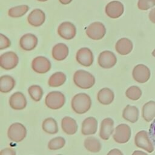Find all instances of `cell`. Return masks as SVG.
Segmentation results:
<instances>
[{"label": "cell", "mask_w": 155, "mask_h": 155, "mask_svg": "<svg viewBox=\"0 0 155 155\" xmlns=\"http://www.w3.org/2000/svg\"><path fill=\"white\" fill-rule=\"evenodd\" d=\"M73 110L77 114H82L87 112L91 107V99L90 96L84 93L74 95L71 101Z\"/></svg>", "instance_id": "obj_1"}, {"label": "cell", "mask_w": 155, "mask_h": 155, "mask_svg": "<svg viewBox=\"0 0 155 155\" xmlns=\"http://www.w3.org/2000/svg\"><path fill=\"white\" fill-rule=\"evenodd\" d=\"M73 82L79 88L89 89L95 84V78L90 73L83 70H77L73 75Z\"/></svg>", "instance_id": "obj_2"}, {"label": "cell", "mask_w": 155, "mask_h": 155, "mask_svg": "<svg viewBox=\"0 0 155 155\" xmlns=\"http://www.w3.org/2000/svg\"><path fill=\"white\" fill-rule=\"evenodd\" d=\"M65 102L64 94L58 91L48 93L45 99L46 106L52 110H58L62 108Z\"/></svg>", "instance_id": "obj_3"}, {"label": "cell", "mask_w": 155, "mask_h": 155, "mask_svg": "<svg viewBox=\"0 0 155 155\" xmlns=\"http://www.w3.org/2000/svg\"><path fill=\"white\" fill-rule=\"evenodd\" d=\"M27 135V130L21 123L16 122L12 124L8 129V137L12 141L19 142L24 139Z\"/></svg>", "instance_id": "obj_4"}, {"label": "cell", "mask_w": 155, "mask_h": 155, "mask_svg": "<svg viewBox=\"0 0 155 155\" xmlns=\"http://www.w3.org/2000/svg\"><path fill=\"white\" fill-rule=\"evenodd\" d=\"M134 143L138 148L143 149L148 153H152L154 151L153 143L148 133L145 130L140 131L136 133L134 137Z\"/></svg>", "instance_id": "obj_5"}, {"label": "cell", "mask_w": 155, "mask_h": 155, "mask_svg": "<svg viewBox=\"0 0 155 155\" xmlns=\"http://www.w3.org/2000/svg\"><path fill=\"white\" fill-rule=\"evenodd\" d=\"M86 34L88 38L93 40H99L104 38L106 33V28L101 22H94L90 24L86 29Z\"/></svg>", "instance_id": "obj_6"}, {"label": "cell", "mask_w": 155, "mask_h": 155, "mask_svg": "<svg viewBox=\"0 0 155 155\" xmlns=\"http://www.w3.org/2000/svg\"><path fill=\"white\" fill-rule=\"evenodd\" d=\"M19 62L18 55L13 51H7L0 56V66L5 70L15 68Z\"/></svg>", "instance_id": "obj_7"}, {"label": "cell", "mask_w": 155, "mask_h": 155, "mask_svg": "<svg viewBox=\"0 0 155 155\" xmlns=\"http://www.w3.org/2000/svg\"><path fill=\"white\" fill-rule=\"evenodd\" d=\"M131 128L125 124H121L115 128L113 137L115 142L118 143H127L131 137Z\"/></svg>", "instance_id": "obj_8"}, {"label": "cell", "mask_w": 155, "mask_h": 155, "mask_svg": "<svg viewBox=\"0 0 155 155\" xmlns=\"http://www.w3.org/2000/svg\"><path fill=\"white\" fill-rule=\"evenodd\" d=\"M97 62L99 65L103 68H111L116 65L117 58L112 51L105 50L99 54Z\"/></svg>", "instance_id": "obj_9"}, {"label": "cell", "mask_w": 155, "mask_h": 155, "mask_svg": "<svg viewBox=\"0 0 155 155\" xmlns=\"http://www.w3.org/2000/svg\"><path fill=\"white\" fill-rule=\"evenodd\" d=\"M51 62L45 57L39 56L35 58L31 62V68L34 71L44 74L48 72L51 68Z\"/></svg>", "instance_id": "obj_10"}, {"label": "cell", "mask_w": 155, "mask_h": 155, "mask_svg": "<svg viewBox=\"0 0 155 155\" xmlns=\"http://www.w3.org/2000/svg\"><path fill=\"white\" fill-rule=\"evenodd\" d=\"M76 59L81 65L90 67L93 63V54L90 48L83 47L78 50L76 55Z\"/></svg>", "instance_id": "obj_11"}, {"label": "cell", "mask_w": 155, "mask_h": 155, "mask_svg": "<svg viewBox=\"0 0 155 155\" xmlns=\"http://www.w3.org/2000/svg\"><path fill=\"white\" fill-rule=\"evenodd\" d=\"M58 33L62 38L66 40H70L76 36V28L73 23L65 21L58 26Z\"/></svg>", "instance_id": "obj_12"}, {"label": "cell", "mask_w": 155, "mask_h": 155, "mask_svg": "<svg viewBox=\"0 0 155 155\" xmlns=\"http://www.w3.org/2000/svg\"><path fill=\"white\" fill-rule=\"evenodd\" d=\"M133 79L139 83L147 82L150 77V70L143 64L136 65L132 71Z\"/></svg>", "instance_id": "obj_13"}, {"label": "cell", "mask_w": 155, "mask_h": 155, "mask_svg": "<svg viewBox=\"0 0 155 155\" xmlns=\"http://www.w3.org/2000/svg\"><path fill=\"white\" fill-rule=\"evenodd\" d=\"M105 13L107 15L113 19L119 18L124 12L123 4L118 1H113L110 2L105 6Z\"/></svg>", "instance_id": "obj_14"}, {"label": "cell", "mask_w": 155, "mask_h": 155, "mask_svg": "<svg viewBox=\"0 0 155 155\" xmlns=\"http://www.w3.org/2000/svg\"><path fill=\"white\" fill-rule=\"evenodd\" d=\"M9 105L12 109L15 110L24 109L27 105L25 96L19 91L14 93L9 98Z\"/></svg>", "instance_id": "obj_15"}, {"label": "cell", "mask_w": 155, "mask_h": 155, "mask_svg": "<svg viewBox=\"0 0 155 155\" xmlns=\"http://www.w3.org/2000/svg\"><path fill=\"white\" fill-rule=\"evenodd\" d=\"M114 131V121L111 118L104 119L101 123L99 130V136L103 140H108Z\"/></svg>", "instance_id": "obj_16"}, {"label": "cell", "mask_w": 155, "mask_h": 155, "mask_svg": "<svg viewBox=\"0 0 155 155\" xmlns=\"http://www.w3.org/2000/svg\"><path fill=\"white\" fill-rule=\"evenodd\" d=\"M38 42V38L35 35L26 33L20 38L19 45L25 51H31L37 46Z\"/></svg>", "instance_id": "obj_17"}, {"label": "cell", "mask_w": 155, "mask_h": 155, "mask_svg": "<svg viewBox=\"0 0 155 155\" xmlns=\"http://www.w3.org/2000/svg\"><path fill=\"white\" fill-rule=\"evenodd\" d=\"M45 21V15L44 12L39 8L32 10L27 16L28 24L33 27L42 25Z\"/></svg>", "instance_id": "obj_18"}, {"label": "cell", "mask_w": 155, "mask_h": 155, "mask_svg": "<svg viewBox=\"0 0 155 155\" xmlns=\"http://www.w3.org/2000/svg\"><path fill=\"white\" fill-rule=\"evenodd\" d=\"M97 130V121L94 117L85 119L82 123L81 133L84 135H91L96 133Z\"/></svg>", "instance_id": "obj_19"}, {"label": "cell", "mask_w": 155, "mask_h": 155, "mask_svg": "<svg viewBox=\"0 0 155 155\" xmlns=\"http://www.w3.org/2000/svg\"><path fill=\"white\" fill-rule=\"evenodd\" d=\"M133 48V44L132 41L127 38L119 39L115 45L116 51L121 55L128 54L132 51Z\"/></svg>", "instance_id": "obj_20"}, {"label": "cell", "mask_w": 155, "mask_h": 155, "mask_svg": "<svg viewBox=\"0 0 155 155\" xmlns=\"http://www.w3.org/2000/svg\"><path fill=\"white\" fill-rule=\"evenodd\" d=\"M76 121L72 117L65 116L62 119L61 128L63 131L68 135L74 134L78 130Z\"/></svg>", "instance_id": "obj_21"}, {"label": "cell", "mask_w": 155, "mask_h": 155, "mask_svg": "<svg viewBox=\"0 0 155 155\" xmlns=\"http://www.w3.org/2000/svg\"><path fill=\"white\" fill-rule=\"evenodd\" d=\"M68 48L64 43H58L52 48V56L56 61L64 60L68 55Z\"/></svg>", "instance_id": "obj_22"}, {"label": "cell", "mask_w": 155, "mask_h": 155, "mask_svg": "<svg viewBox=\"0 0 155 155\" xmlns=\"http://www.w3.org/2000/svg\"><path fill=\"white\" fill-rule=\"evenodd\" d=\"M139 111L138 108L135 106L127 105L124 109L122 112L123 118L131 122L135 123L139 119Z\"/></svg>", "instance_id": "obj_23"}, {"label": "cell", "mask_w": 155, "mask_h": 155, "mask_svg": "<svg viewBox=\"0 0 155 155\" xmlns=\"http://www.w3.org/2000/svg\"><path fill=\"white\" fill-rule=\"evenodd\" d=\"M114 98V94L113 91L108 88H103L97 93V101L102 105H109L111 104Z\"/></svg>", "instance_id": "obj_24"}, {"label": "cell", "mask_w": 155, "mask_h": 155, "mask_svg": "<svg viewBox=\"0 0 155 155\" xmlns=\"http://www.w3.org/2000/svg\"><path fill=\"white\" fill-rule=\"evenodd\" d=\"M16 84L15 79L9 75H3L0 78V91L7 93L12 91Z\"/></svg>", "instance_id": "obj_25"}, {"label": "cell", "mask_w": 155, "mask_h": 155, "mask_svg": "<svg viewBox=\"0 0 155 155\" xmlns=\"http://www.w3.org/2000/svg\"><path fill=\"white\" fill-rule=\"evenodd\" d=\"M142 116L147 122L151 121L155 117V102L151 101L142 107Z\"/></svg>", "instance_id": "obj_26"}, {"label": "cell", "mask_w": 155, "mask_h": 155, "mask_svg": "<svg viewBox=\"0 0 155 155\" xmlns=\"http://www.w3.org/2000/svg\"><path fill=\"white\" fill-rule=\"evenodd\" d=\"M42 128L46 133L50 134H56L59 131L57 122L53 117L45 119L42 124Z\"/></svg>", "instance_id": "obj_27"}, {"label": "cell", "mask_w": 155, "mask_h": 155, "mask_svg": "<svg viewBox=\"0 0 155 155\" xmlns=\"http://www.w3.org/2000/svg\"><path fill=\"white\" fill-rule=\"evenodd\" d=\"M66 75L61 71L53 73L48 79V85L51 87H58L63 85L66 81Z\"/></svg>", "instance_id": "obj_28"}, {"label": "cell", "mask_w": 155, "mask_h": 155, "mask_svg": "<svg viewBox=\"0 0 155 155\" xmlns=\"http://www.w3.org/2000/svg\"><path fill=\"white\" fill-rule=\"evenodd\" d=\"M84 144L85 149L91 153H98L101 150L100 141L94 137H88L84 140Z\"/></svg>", "instance_id": "obj_29"}, {"label": "cell", "mask_w": 155, "mask_h": 155, "mask_svg": "<svg viewBox=\"0 0 155 155\" xmlns=\"http://www.w3.org/2000/svg\"><path fill=\"white\" fill-rule=\"evenodd\" d=\"M27 5H21L10 8L8 11V15L12 18H19L24 16L28 10Z\"/></svg>", "instance_id": "obj_30"}, {"label": "cell", "mask_w": 155, "mask_h": 155, "mask_svg": "<svg viewBox=\"0 0 155 155\" xmlns=\"http://www.w3.org/2000/svg\"><path fill=\"white\" fill-rule=\"evenodd\" d=\"M28 93L31 98L36 102L39 101L43 96V90L38 85H33L29 87Z\"/></svg>", "instance_id": "obj_31"}, {"label": "cell", "mask_w": 155, "mask_h": 155, "mask_svg": "<svg viewBox=\"0 0 155 155\" xmlns=\"http://www.w3.org/2000/svg\"><path fill=\"white\" fill-rule=\"evenodd\" d=\"M126 96L132 101L138 100L142 95V91L137 86H131L125 91Z\"/></svg>", "instance_id": "obj_32"}, {"label": "cell", "mask_w": 155, "mask_h": 155, "mask_svg": "<svg viewBox=\"0 0 155 155\" xmlns=\"http://www.w3.org/2000/svg\"><path fill=\"white\" fill-rule=\"evenodd\" d=\"M65 145V139L61 136H58L53 138L48 142V148L51 150H57L63 148Z\"/></svg>", "instance_id": "obj_33"}, {"label": "cell", "mask_w": 155, "mask_h": 155, "mask_svg": "<svg viewBox=\"0 0 155 155\" xmlns=\"http://www.w3.org/2000/svg\"><path fill=\"white\" fill-rule=\"evenodd\" d=\"M155 5V0H139L137 7L141 10H147Z\"/></svg>", "instance_id": "obj_34"}, {"label": "cell", "mask_w": 155, "mask_h": 155, "mask_svg": "<svg viewBox=\"0 0 155 155\" xmlns=\"http://www.w3.org/2000/svg\"><path fill=\"white\" fill-rule=\"evenodd\" d=\"M11 45L9 39L4 35L2 33L0 34V50H4L8 48Z\"/></svg>", "instance_id": "obj_35"}, {"label": "cell", "mask_w": 155, "mask_h": 155, "mask_svg": "<svg viewBox=\"0 0 155 155\" xmlns=\"http://www.w3.org/2000/svg\"><path fill=\"white\" fill-rule=\"evenodd\" d=\"M148 135L149 137L154 145L155 147V119L153 120V122L151 123L150 129H149V132H148Z\"/></svg>", "instance_id": "obj_36"}, {"label": "cell", "mask_w": 155, "mask_h": 155, "mask_svg": "<svg viewBox=\"0 0 155 155\" xmlns=\"http://www.w3.org/2000/svg\"><path fill=\"white\" fill-rule=\"evenodd\" d=\"M0 155H16V151L12 148H5L0 151Z\"/></svg>", "instance_id": "obj_37"}, {"label": "cell", "mask_w": 155, "mask_h": 155, "mask_svg": "<svg viewBox=\"0 0 155 155\" xmlns=\"http://www.w3.org/2000/svg\"><path fill=\"white\" fill-rule=\"evenodd\" d=\"M107 155H124L122 152L117 148H114L112 149L111 150H110Z\"/></svg>", "instance_id": "obj_38"}, {"label": "cell", "mask_w": 155, "mask_h": 155, "mask_svg": "<svg viewBox=\"0 0 155 155\" xmlns=\"http://www.w3.org/2000/svg\"><path fill=\"white\" fill-rule=\"evenodd\" d=\"M148 16L151 22L153 24H155V8L151 10V11L149 13Z\"/></svg>", "instance_id": "obj_39"}, {"label": "cell", "mask_w": 155, "mask_h": 155, "mask_svg": "<svg viewBox=\"0 0 155 155\" xmlns=\"http://www.w3.org/2000/svg\"><path fill=\"white\" fill-rule=\"evenodd\" d=\"M131 155H148V154L146 153H144L142 151L136 150L133 153V154Z\"/></svg>", "instance_id": "obj_40"}, {"label": "cell", "mask_w": 155, "mask_h": 155, "mask_svg": "<svg viewBox=\"0 0 155 155\" xmlns=\"http://www.w3.org/2000/svg\"><path fill=\"white\" fill-rule=\"evenodd\" d=\"M73 0H59V2L63 5H67L70 4Z\"/></svg>", "instance_id": "obj_41"}, {"label": "cell", "mask_w": 155, "mask_h": 155, "mask_svg": "<svg viewBox=\"0 0 155 155\" xmlns=\"http://www.w3.org/2000/svg\"><path fill=\"white\" fill-rule=\"evenodd\" d=\"M152 55L155 58V49L153 51V52H152Z\"/></svg>", "instance_id": "obj_42"}, {"label": "cell", "mask_w": 155, "mask_h": 155, "mask_svg": "<svg viewBox=\"0 0 155 155\" xmlns=\"http://www.w3.org/2000/svg\"><path fill=\"white\" fill-rule=\"evenodd\" d=\"M38 1H40V2H45V1H47L48 0H37Z\"/></svg>", "instance_id": "obj_43"}, {"label": "cell", "mask_w": 155, "mask_h": 155, "mask_svg": "<svg viewBox=\"0 0 155 155\" xmlns=\"http://www.w3.org/2000/svg\"><path fill=\"white\" fill-rule=\"evenodd\" d=\"M57 155H61V154H57Z\"/></svg>", "instance_id": "obj_44"}]
</instances>
